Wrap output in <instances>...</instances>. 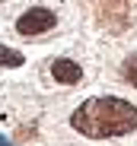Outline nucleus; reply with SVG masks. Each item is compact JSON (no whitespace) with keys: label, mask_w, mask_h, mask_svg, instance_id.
<instances>
[{"label":"nucleus","mask_w":137,"mask_h":146,"mask_svg":"<svg viewBox=\"0 0 137 146\" xmlns=\"http://www.w3.org/2000/svg\"><path fill=\"white\" fill-rule=\"evenodd\" d=\"M22 57L19 51H13V48H7V44H0V67H22Z\"/></svg>","instance_id":"4"},{"label":"nucleus","mask_w":137,"mask_h":146,"mask_svg":"<svg viewBox=\"0 0 137 146\" xmlns=\"http://www.w3.org/2000/svg\"><path fill=\"white\" fill-rule=\"evenodd\" d=\"M0 146H13V143H10V140H7L3 133H0Z\"/></svg>","instance_id":"6"},{"label":"nucleus","mask_w":137,"mask_h":146,"mask_svg":"<svg viewBox=\"0 0 137 146\" xmlns=\"http://www.w3.org/2000/svg\"><path fill=\"white\" fill-rule=\"evenodd\" d=\"M51 73H54L57 83H67V86H74V83L83 80V67H80L77 60H67V57H57V60L51 64Z\"/></svg>","instance_id":"3"},{"label":"nucleus","mask_w":137,"mask_h":146,"mask_svg":"<svg viewBox=\"0 0 137 146\" xmlns=\"http://www.w3.org/2000/svg\"><path fill=\"white\" fill-rule=\"evenodd\" d=\"M121 73H124V80L131 86H137V54H131L124 64H121Z\"/></svg>","instance_id":"5"},{"label":"nucleus","mask_w":137,"mask_h":146,"mask_svg":"<svg viewBox=\"0 0 137 146\" xmlns=\"http://www.w3.org/2000/svg\"><path fill=\"white\" fill-rule=\"evenodd\" d=\"M57 26V16L45 7H32L16 19V32L19 35H41V32H51Z\"/></svg>","instance_id":"2"},{"label":"nucleus","mask_w":137,"mask_h":146,"mask_svg":"<svg viewBox=\"0 0 137 146\" xmlns=\"http://www.w3.org/2000/svg\"><path fill=\"white\" fill-rule=\"evenodd\" d=\"M70 124L77 133L89 140L124 137L137 130V108L124 99H115V95H96V99H86L70 114Z\"/></svg>","instance_id":"1"}]
</instances>
